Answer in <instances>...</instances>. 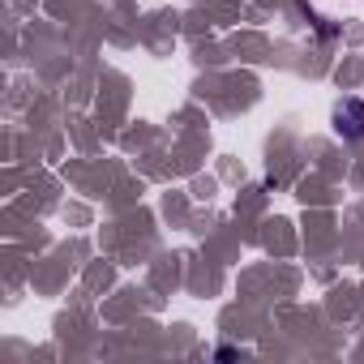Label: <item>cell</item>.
Masks as SVG:
<instances>
[{"label": "cell", "mask_w": 364, "mask_h": 364, "mask_svg": "<svg viewBox=\"0 0 364 364\" xmlns=\"http://www.w3.org/2000/svg\"><path fill=\"white\" fill-rule=\"evenodd\" d=\"M334 120H338V133H347V137H360V133H364V103L347 99V103L334 112Z\"/></svg>", "instance_id": "cell-1"}]
</instances>
